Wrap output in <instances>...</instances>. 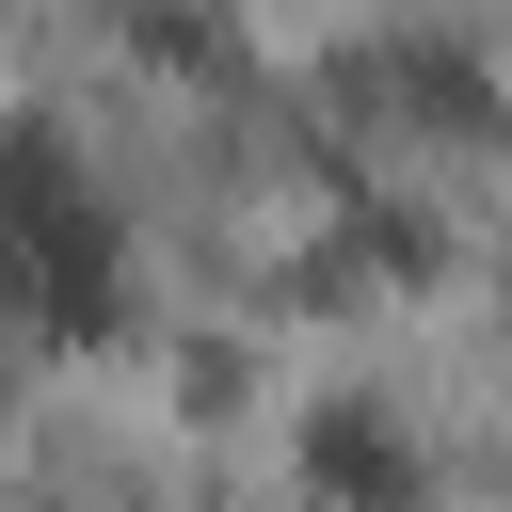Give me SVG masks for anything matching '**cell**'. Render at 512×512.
I'll return each mask as SVG.
<instances>
[{"mask_svg": "<svg viewBox=\"0 0 512 512\" xmlns=\"http://www.w3.org/2000/svg\"><path fill=\"white\" fill-rule=\"evenodd\" d=\"M0 336H32V352L128 336V224L64 128H0Z\"/></svg>", "mask_w": 512, "mask_h": 512, "instance_id": "obj_1", "label": "cell"}, {"mask_svg": "<svg viewBox=\"0 0 512 512\" xmlns=\"http://www.w3.org/2000/svg\"><path fill=\"white\" fill-rule=\"evenodd\" d=\"M304 464H320V480H336L352 512H416V464H400V432H368L352 400H336V416L304 432Z\"/></svg>", "mask_w": 512, "mask_h": 512, "instance_id": "obj_2", "label": "cell"}]
</instances>
